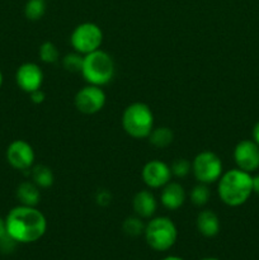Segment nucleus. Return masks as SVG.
<instances>
[{"label":"nucleus","mask_w":259,"mask_h":260,"mask_svg":"<svg viewBox=\"0 0 259 260\" xmlns=\"http://www.w3.org/2000/svg\"><path fill=\"white\" fill-rule=\"evenodd\" d=\"M172 175L177 178H185L190 172H192V162L188 161L187 159H175L170 165Z\"/></svg>","instance_id":"obj_24"},{"label":"nucleus","mask_w":259,"mask_h":260,"mask_svg":"<svg viewBox=\"0 0 259 260\" xmlns=\"http://www.w3.org/2000/svg\"><path fill=\"white\" fill-rule=\"evenodd\" d=\"M106 101L107 95L102 86L90 85V84L81 88L74 98L76 109L83 114L98 113L106 106Z\"/></svg>","instance_id":"obj_8"},{"label":"nucleus","mask_w":259,"mask_h":260,"mask_svg":"<svg viewBox=\"0 0 259 260\" xmlns=\"http://www.w3.org/2000/svg\"><path fill=\"white\" fill-rule=\"evenodd\" d=\"M103 42V32L95 23L85 22L76 25L70 36V43L75 52L88 55L99 50Z\"/></svg>","instance_id":"obj_6"},{"label":"nucleus","mask_w":259,"mask_h":260,"mask_svg":"<svg viewBox=\"0 0 259 260\" xmlns=\"http://www.w3.org/2000/svg\"><path fill=\"white\" fill-rule=\"evenodd\" d=\"M38 55H40L41 61L45 63H55L60 58V52H58L56 45L52 42H48V41L40 46Z\"/></svg>","instance_id":"obj_22"},{"label":"nucleus","mask_w":259,"mask_h":260,"mask_svg":"<svg viewBox=\"0 0 259 260\" xmlns=\"http://www.w3.org/2000/svg\"><path fill=\"white\" fill-rule=\"evenodd\" d=\"M29 96L32 103L35 104H42L46 99V94L42 89H37V90L32 91V93H29Z\"/></svg>","instance_id":"obj_26"},{"label":"nucleus","mask_w":259,"mask_h":260,"mask_svg":"<svg viewBox=\"0 0 259 260\" xmlns=\"http://www.w3.org/2000/svg\"><path fill=\"white\" fill-rule=\"evenodd\" d=\"M116 71L114 61L109 53L101 48L94 52L84 55V63L81 75L90 85L104 86L112 81Z\"/></svg>","instance_id":"obj_3"},{"label":"nucleus","mask_w":259,"mask_h":260,"mask_svg":"<svg viewBox=\"0 0 259 260\" xmlns=\"http://www.w3.org/2000/svg\"><path fill=\"white\" fill-rule=\"evenodd\" d=\"M132 207H134L136 216H139V217L151 218L156 212V198L150 190L142 189L135 194L134 200H132Z\"/></svg>","instance_id":"obj_14"},{"label":"nucleus","mask_w":259,"mask_h":260,"mask_svg":"<svg viewBox=\"0 0 259 260\" xmlns=\"http://www.w3.org/2000/svg\"><path fill=\"white\" fill-rule=\"evenodd\" d=\"M4 236H7V228H5V220H3L0 217V240H2Z\"/></svg>","instance_id":"obj_27"},{"label":"nucleus","mask_w":259,"mask_h":260,"mask_svg":"<svg viewBox=\"0 0 259 260\" xmlns=\"http://www.w3.org/2000/svg\"><path fill=\"white\" fill-rule=\"evenodd\" d=\"M122 230L127 236L137 238L145 231V223L142 222V218L139 216H130L122 223Z\"/></svg>","instance_id":"obj_20"},{"label":"nucleus","mask_w":259,"mask_h":260,"mask_svg":"<svg viewBox=\"0 0 259 260\" xmlns=\"http://www.w3.org/2000/svg\"><path fill=\"white\" fill-rule=\"evenodd\" d=\"M211 197L210 188L207 184H202V183H198L192 190H190V201L195 206L197 207H203L208 203Z\"/></svg>","instance_id":"obj_21"},{"label":"nucleus","mask_w":259,"mask_h":260,"mask_svg":"<svg viewBox=\"0 0 259 260\" xmlns=\"http://www.w3.org/2000/svg\"><path fill=\"white\" fill-rule=\"evenodd\" d=\"M7 235L19 244L40 240L47 230L45 215L36 207L19 205L12 208L5 217Z\"/></svg>","instance_id":"obj_1"},{"label":"nucleus","mask_w":259,"mask_h":260,"mask_svg":"<svg viewBox=\"0 0 259 260\" xmlns=\"http://www.w3.org/2000/svg\"><path fill=\"white\" fill-rule=\"evenodd\" d=\"M217 193L221 202L229 207L244 205L253 193V177L244 170L231 169L218 179Z\"/></svg>","instance_id":"obj_2"},{"label":"nucleus","mask_w":259,"mask_h":260,"mask_svg":"<svg viewBox=\"0 0 259 260\" xmlns=\"http://www.w3.org/2000/svg\"><path fill=\"white\" fill-rule=\"evenodd\" d=\"M17 198L20 205L36 207L41 201L40 187L33 182H22L17 188Z\"/></svg>","instance_id":"obj_16"},{"label":"nucleus","mask_w":259,"mask_h":260,"mask_svg":"<svg viewBox=\"0 0 259 260\" xmlns=\"http://www.w3.org/2000/svg\"><path fill=\"white\" fill-rule=\"evenodd\" d=\"M122 127L132 139H147L154 128V114L147 104L135 102L124 108Z\"/></svg>","instance_id":"obj_4"},{"label":"nucleus","mask_w":259,"mask_h":260,"mask_svg":"<svg viewBox=\"0 0 259 260\" xmlns=\"http://www.w3.org/2000/svg\"><path fill=\"white\" fill-rule=\"evenodd\" d=\"M201 260H220L217 258H205V259H201Z\"/></svg>","instance_id":"obj_32"},{"label":"nucleus","mask_w":259,"mask_h":260,"mask_svg":"<svg viewBox=\"0 0 259 260\" xmlns=\"http://www.w3.org/2000/svg\"><path fill=\"white\" fill-rule=\"evenodd\" d=\"M234 160L240 170L255 172L259 168V145L254 140H243L234 149Z\"/></svg>","instance_id":"obj_11"},{"label":"nucleus","mask_w":259,"mask_h":260,"mask_svg":"<svg viewBox=\"0 0 259 260\" xmlns=\"http://www.w3.org/2000/svg\"><path fill=\"white\" fill-rule=\"evenodd\" d=\"M95 202H96V205L101 206V207H107V206L111 205L112 194L106 189L98 190V192H96V196H95Z\"/></svg>","instance_id":"obj_25"},{"label":"nucleus","mask_w":259,"mask_h":260,"mask_svg":"<svg viewBox=\"0 0 259 260\" xmlns=\"http://www.w3.org/2000/svg\"><path fill=\"white\" fill-rule=\"evenodd\" d=\"M253 140L259 145V122L254 126L253 128Z\"/></svg>","instance_id":"obj_28"},{"label":"nucleus","mask_w":259,"mask_h":260,"mask_svg":"<svg viewBox=\"0 0 259 260\" xmlns=\"http://www.w3.org/2000/svg\"><path fill=\"white\" fill-rule=\"evenodd\" d=\"M196 225L201 235L205 238H215L220 233V220L212 210L201 211L197 216Z\"/></svg>","instance_id":"obj_15"},{"label":"nucleus","mask_w":259,"mask_h":260,"mask_svg":"<svg viewBox=\"0 0 259 260\" xmlns=\"http://www.w3.org/2000/svg\"><path fill=\"white\" fill-rule=\"evenodd\" d=\"M144 235L150 248L156 251H167L177 241L178 230L169 217L159 216L151 217L147 225H145Z\"/></svg>","instance_id":"obj_5"},{"label":"nucleus","mask_w":259,"mask_h":260,"mask_svg":"<svg viewBox=\"0 0 259 260\" xmlns=\"http://www.w3.org/2000/svg\"><path fill=\"white\" fill-rule=\"evenodd\" d=\"M161 260H184V259L180 258V256L172 255V256H167V258H164V259H161Z\"/></svg>","instance_id":"obj_30"},{"label":"nucleus","mask_w":259,"mask_h":260,"mask_svg":"<svg viewBox=\"0 0 259 260\" xmlns=\"http://www.w3.org/2000/svg\"><path fill=\"white\" fill-rule=\"evenodd\" d=\"M142 180L151 189H159L172 180V170L161 160H150L144 165L141 172Z\"/></svg>","instance_id":"obj_10"},{"label":"nucleus","mask_w":259,"mask_h":260,"mask_svg":"<svg viewBox=\"0 0 259 260\" xmlns=\"http://www.w3.org/2000/svg\"><path fill=\"white\" fill-rule=\"evenodd\" d=\"M185 190L179 183L169 182L161 188V194H160V202L167 210L177 211L184 205L185 202Z\"/></svg>","instance_id":"obj_13"},{"label":"nucleus","mask_w":259,"mask_h":260,"mask_svg":"<svg viewBox=\"0 0 259 260\" xmlns=\"http://www.w3.org/2000/svg\"><path fill=\"white\" fill-rule=\"evenodd\" d=\"M192 173L198 183L210 185L218 182L222 175V161L215 152L202 151L193 159Z\"/></svg>","instance_id":"obj_7"},{"label":"nucleus","mask_w":259,"mask_h":260,"mask_svg":"<svg viewBox=\"0 0 259 260\" xmlns=\"http://www.w3.org/2000/svg\"><path fill=\"white\" fill-rule=\"evenodd\" d=\"M253 192H255L259 196V175L253 178Z\"/></svg>","instance_id":"obj_29"},{"label":"nucleus","mask_w":259,"mask_h":260,"mask_svg":"<svg viewBox=\"0 0 259 260\" xmlns=\"http://www.w3.org/2000/svg\"><path fill=\"white\" fill-rule=\"evenodd\" d=\"M84 56L79 52H71L62 58V68L69 73H81Z\"/></svg>","instance_id":"obj_23"},{"label":"nucleus","mask_w":259,"mask_h":260,"mask_svg":"<svg viewBox=\"0 0 259 260\" xmlns=\"http://www.w3.org/2000/svg\"><path fill=\"white\" fill-rule=\"evenodd\" d=\"M147 139H149L150 144L156 149H167L168 146L172 145L173 140H174V134L169 127H156V128H152Z\"/></svg>","instance_id":"obj_18"},{"label":"nucleus","mask_w":259,"mask_h":260,"mask_svg":"<svg viewBox=\"0 0 259 260\" xmlns=\"http://www.w3.org/2000/svg\"><path fill=\"white\" fill-rule=\"evenodd\" d=\"M30 177H32V182L40 188H43V189L52 187L53 182H55L53 172L43 164L33 167L30 169Z\"/></svg>","instance_id":"obj_17"},{"label":"nucleus","mask_w":259,"mask_h":260,"mask_svg":"<svg viewBox=\"0 0 259 260\" xmlns=\"http://www.w3.org/2000/svg\"><path fill=\"white\" fill-rule=\"evenodd\" d=\"M36 154L30 144L24 140H14L7 149V161L13 169L27 172L33 168Z\"/></svg>","instance_id":"obj_9"},{"label":"nucleus","mask_w":259,"mask_h":260,"mask_svg":"<svg viewBox=\"0 0 259 260\" xmlns=\"http://www.w3.org/2000/svg\"><path fill=\"white\" fill-rule=\"evenodd\" d=\"M46 0H28L24 5V15L28 20H40L46 13Z\"/></svg>","instance_id":"obj_19"},{"label":"nucleus","mask_w":259,"mask_h":260,"mask_svg":"<svg viewBox=\"0 0 259 260\" xmlns=\"http://www.w3.org/2000/svg\"><path fill=\"white\" fill-rule=\"evenodd\" d=\"M3 80H4V76H3L2 70H0V88H2V85H3Z\"/></svg>","instance_id":"obj_31"},{"label":"nucleus","mask_w":259,"mask_h":260,"mask_svg":"<svg viewBox=\"0 0 259 260\" xmlns=\"http://www.w3.org/2000/svg\"><path fill=\"white\" fill-rule=\"evenodd\" d=\"M15 81L19 89H22L24 93L29 94L37 89H41L43 84L42 69L35 62L22 63L15 73Z\"/></svg>","instance_id":"obj_12"}]
</instances>
